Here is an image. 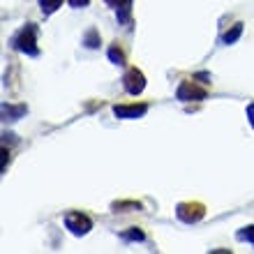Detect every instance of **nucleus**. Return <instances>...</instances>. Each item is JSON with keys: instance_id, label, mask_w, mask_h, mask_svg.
Instances as JSON below:
<instances>
[{"instance_id": "obj_6", "label": "nucleus", "mask_w": 254, "mask_h": 254, "mask_svg": "<svg viewBox=\"0 0 254 254\" xmlns=\"http://www.w3.org/2000/svg\"><path fill=\"white\" fill-rule=\"evenodd\" d=\"M148 114V104H116L114 107V116L123 118V121H134L141 116Z\"/></svg>"}, {"instance_id": "obj_7", "label": "nucleus", "mask_w": 254, "mask_h": 254, "mask_svg": "<svg viewBox=\"0 0 254 254\" xmlns=\"http://www.w3.org/2000/svg\"><path fill=\"white\" fill-rule=\"evenodd\" d=\"M104 2L118 9V21H121V23H125V21L129 19V2H132V0H104Z\"/></svg>"}, {"instance_id": "obj_14", "label": "nucleus", "mask_w": 254, "mask_h": 254, "mask_svg": "<svg viewBox=\"0 0 254 254\" xmlns=\"http://www.w3.org/2000/svg\"><path fill=\"white\" fill-rule=\"evenodd\" d=\"M123 238H125V241H143V231H141L139 227H132L129 231L123 234Z\"/></svg>"}, {"instance_id": "obj_11", "label": "nucleus", "mask_w": 254, "mask_h": 254, "mask_svg": "<svg viewBox=\"0 0 254 254\" xmlns=\"http://www.w3.org/2000/svg\"><path fill=\"white\" fill-rule=\"evenodd\" d=\"M37 2H40V7H42V12L47 14H54L56 9H58V7L63 5V0H37Z\"/></svg>"}, {"instance_id": "obj_5", "label": "nucleus", "mask_w": 254, "mask_h": 254, "mask_svg": "<svg viewBox=\"0 0 254 254\" xmlns=\"http://www.w3.org/2000/svg\"><path fill=\"white\" fill-rule=\"evenodd\" d=\"M206 88H199L194 81H183L181 86H178V93H176V97L181 102H201L206 100Z\"/></svg>"}, {"instance_id": "obj_10", "label": "nucleus", "mask_w": 254, "mask_h": 254, "mask_svg": "<svg viewBox=\"0 0 254 254\" xmlns=\"http://www.w3.org/2000/svg\"><path fill=\"white\" fill-rule=\"evenodd\" d=\"M83 44H86L88 49H97L100 47V33H97L95 28H90V30L83 35Z\"/></svg>"}, {"instance_id": "obj_9", "label": "nucleus", "mask_w": 254, "mask_h": 254, "mask_svg": "<svg viewBox=\"0 0 254 254\" xmlns=\"http://www.w3.org/2000/svg\"><path fill=\"white\" fill-rule=\"evenodd\" d=\"M109 61L114 63V65H125L127 63V56H125V51H123V47L118 44V42L109 47Z\"/></svg>"}, {"instance_id": "obj_3", "label": "nucleus", "mask_w": 254, "mask_h": 254, "mask_svg": "<svg viewBox=\"0 0 254 254\" xmlns=\"http://www.w3.org/2000/svg\"><path fill=\"white\" fill-rule=\"evenodd\" d=\"M65 227L72 231L74 236H86L90 229H93V220L88 215L79 213V210H72V213L65 215Z\"/></svg>"}, {"instance_id": "obj_1", "label": "nucleus", "mask_w": 254, "mask_h": 254, "mask_svg": "<svg viewBox=\"0 0 254 254\" xmlns=\"http://www.w3.org/2000/svg\"><path fill=\"white\" fill-rule=\"evenodd\" d=\"M12 47L26 56H40V47H37V28H35V23H26V28H21L19 35L12 40Z\"/></svg>"}, {"instance_id": "obj_2", "label": "nucleus", "mask_w": 254, "mask_h": 254, "mask_svg": "<svg viewBox=\"0 0 254 254\" xmlns=\"http://www.w3.org/2000/svg\"><path fill=\"white\" fill-rule=\"evenodd\" d=\"M203 215H206V206L199 201H185L176 206V217L185 224H196L199 220H203Z\"/></svg>"}, {"instance_id": "obj_8", "label": "nucleus", "mask_w": 254, "mask_h": 254, "mask_svg": "<svg viewBox=\"0 0 254 254\" xmlns=\"http://www.w3.org/2000/svg\"><path fill=\"white\" fill-rule=\"evenodd\" d=\"M241 35H243V23L238 21V23H234L227 33L222 35V44H227V47H229V44H236V42L241 40Z\"/></svg>"}, {"instance_id": "obj_13", "label": "nucleus", "mask_w": 254, "mask_h": 254, "mask_svg": "<svg viewBox=\"0 0 254 254\" xmlns=\"http://www.w3.org/2000/svg\"><path fill=\"white\" fill-rule=\"evenodd\" d=\"M236 238H238V241H248L250 245H252V248H254V224H252V227H245V229H241V231L236 234Z\"/></svg>"}, {"instance_id": "obj_4", "label": "nucleus", "mask_w": 254, "mask_h": 254, "mask_svg": "<svg viewBox=\"0 0 254 254\" xmlns=\"http://www.w3.org/2000/svg\"><path fill=\"white\" fill-rule=\"evenodd\" d=\"M123 86H125V90L129 95H141L143 90H146V76H143L141 69L129 67V69L125 72V76H123Z\"/></svg>"}, {"instance_id": "obj_12", "label": "nucleus", "mask_w": 254, "mask_h": 254, "mask_svg": "<svg viewBox=\"0 0 254 254\" xmlns=\"http://www.w3.org/2000/svg\"><path fill=\"white\" fill-rule=\"evenodd\" d=\"M26 111H28L26 107H7V104L2 107V114H5L9 121H16V118H19V116H23Z\"/></svg>"}, {"instance_id": "obj_16", "label": "nucleus", "mask_w": 254, "mask_h": 254, "mask_svg": "<svg viewBox=\"0 0 254 254\" xmlns=\"http://www.w3.org/2000/svg\"><path fill=\"white\" fill-rule=\"evenodd\" d=\"M121 208H141V206H139V203H114V210H116V213H118Z\"/></svg>"}, {"instance_id": "obj_17", "label": "nucleus", "mask_w": 254, "mask_h": 254, "mask_svg": "<svg viewBox=\"0 0 254 254\" xmlns=\"http://www.w3.org/2000/svg\"><path fill=\"white\" fill-rule=\"evenodd\" d=\"M248 121L254 127V104H248Z\"/></svg>"}, {"instance_id": "obj_15", "label": "nucleus", "mask_w": 254, "mask_h": 254, "mask_svg": "<svg viewBox=\"0 0 254 254\" xmlns=\"http://www.w3.org/2000/svg\"><path fill=\"white\" fill-rule=\"evenodd\" d=\"M69 2V7H74V9H81V7H86L90 0H67Z\"/></svg>"}]
</instances>
